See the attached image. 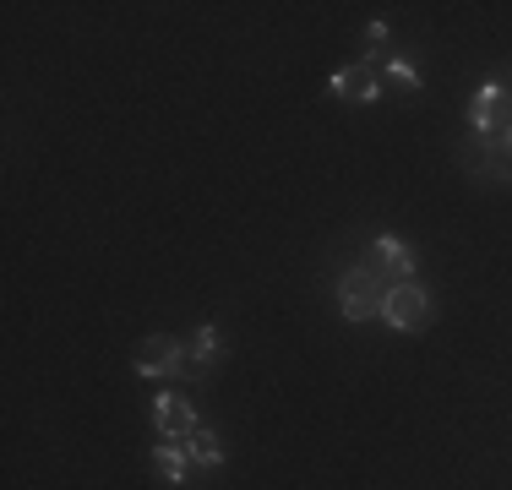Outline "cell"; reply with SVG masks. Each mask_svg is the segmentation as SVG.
Returning a JSON list of instances; mask_svg holds the SVG:
<instances>
[{
  "instance_id": "obj_14",
  "label": "cell",
  "mask_w": 512,
  "mask_h": 490,
  "mask_svg": "<svg viewBox=\"0 0 512 490\" xmlns=\"http://www.w3.org/2000/svg\"><path fill=\"white\" fill-rule=\"evenodd\" d=\"M502 142H507V153H512V126H507V131H502Z\"/></svg>"
},
{
  "instance_id": "obj_10",
  "label": "cell",
  "mask_w": 512,
  "mask_h": 490,
  "mask_svg": "<svg viewBox=\"0 0 512 490\" xmlns=\"http://www.w3.org/2000/svg\"><path fill=\"white\" fill-rule=\"evenodd\" d=\"M474 175L496 180V186H512V153H507V142H502V137L474 142Z\"/></svg>"
},
{
  "instance_id": "obj_7",
  "label": "cell",
  "mask_w": 512,
  "mask_h": 490,
  "mask_svg": "<svg viewBox=\"0 0 512 490\" xmlns=\"http://www.w3.org/2000/svg\"><path fill=\"white\" fill-rule=\"evenodd\" d=\"M365 262H371L387 284H414V273H420V256H414L398 235H387V229L365 245Z\"/></svg>"
},
{
  "instance_id": "obj_3",
  "label": "cell",
  "mask_w": 512,
  "mask_h": 490,
  "mask_svg": "<svg viewBox=\"0 0 512 490\" xmlns=\"http://www.w3.org/2000/svg\"><path fill=\"white\" fill-rule=\"evenodd\" d=\"M382 322L393 327V333H425V327L436 322V294L414 278V284H393L382 300Z\"/></svg>"
},
{
  "instance_id": "obj_6",
  "label": "cell",
  "mask_w": 512,
  "mask_h": 490,
  "mask_svg": "<svg viewBox=\"0 0 512 490\" xmlns=\"http://www.w3.org/2000/svg\"><path fill=\"white\" fill-rule=\"evenodd\" d=\"M148 414H153V431L164 441H186L202 425L197 420V403H191L186 392H175V387H158L153 403H148Z\"/></svg>"
},
{
  "instance_id": "obj_8",
  "label": "cell",
  "mask_w": 512,
  "mask_h": 490,
  "mask_svg": "<svg viewBox=\"0 0 512 490\" xmlns=\"http://www.w3.org/2000/svg\"><path fill=\"white\" fill-rule=\"evenodd\" d=\"M191 349V376H213L218 360H224V333H218V322H202L197 333L186 338Z\"/></svg>"
},
{
  "instance_id": "obj_12",
  "label": "cell",
  "mask_w": 512,
  "mask_h": 490,
  "mask_svg": "<svg viewBox=\"0 0 512 490\" xmlns=\"http://www.w3.org/2000/svg\"><path fill=\"white\" fill-rule=\"evenodd\" d=\"M382 77H393L404 93H420V88H425V77L414 71V60H404V55H387V60H382Z\"/></svg>"
},
{
  "instance_id": "obj_15",
  "label": "cell",
  "mask_w": 512,
  "mask_h": 490,
  "mask_svg": "<svg viewBox=\"0 0 512 490\" xmlns=\"http://www.w3.org/2000/svg\"><path fill=\"white\" fill-rule=\"evenodd\" d=\"M507 126H512V93H507Z\"/></svg>"
},
{
  "instance_id": "obj_2",
  "label": "cell",
  "mask_w": 512,
  "mask_h": 490,
  "mask_svg": "<svg viewBox=\"0 0 512 490\" xmlns=\"http://www.w3.org/2000/svg\"><path fill=\"white\" fill-rule=\"evenodd\" d=\"M131 371H137L142 382H158V387L186 382V376H191V349H186V338H175V333L142 338V343H137V360H131Z\"/></svg>"
},
{
  "instance_id": "obj_5",
  "label": "cell",
  "mask_w": 512,
  "mask_h": 490,
  "mask_svg": "<svg viewBox=\"0 0 512 490\" xmlns=\"http://www.w3.org/2000/svg\"><path fill=\"white\" fill-rule=\"evenodd\" d=\"M327 93L338 98V104H382V66L376 60H349V66H338L333 77H327Z\"/></svg>"
},
{
  "instance_id": "obj_4",
  "label": "cell",
  "mask_w": 512,
  "mask_h": 490,
  "mask_svg": "<svg viewBox=\"0 0 512 490\" xmlns=\"http://www.w3.org/2000/svg\"><path fill=\"white\" fill-rule=\"evenodd\" d=\"M507 82L502 77H485L480 88L469 93V137L474 142H491L507 131Z\"/></svg>"
},
{
  "instance_id": "obj_9",
  "label": "cell",
  "mask_w": 512,
  "mask_h": 490,
  "mask_svg": "<svg viewBox=\"0 0 512 490\" xmlns=\"http://www.w3.org/2000/svg\"><path fill=\"white\" fill-rule=\"evenodd\" d=\"M153 469H158V480L186 485V480H191V452H186V441H164V436H158V441H153Z\"/></svg>"
},
{
  "instance_id": "obj_11",
  "label": "cell",
  "mask_w": 512,
  "mask_h": 490,
  "mask_svg": "<svg viewBox=\"0 0 512 490\" xmlns=\"http://www.w3.org/2000/svg\"><path fill=\"white\" fill-rule=\"evenodd\" d=\"M186 452H191V469H224L229 463V447L213 425H197V431L186 436Z\"/></svg>"
},
{
  "instance_id": "obj_13",
  "label": "cell",
  "mask_w": 512,
  "mask_h": 490,
  "mask_svg": "<svg viewBox=\"0 0 512 490\" xmlns=\"http://www.w3.org/2000/svg\"><path fill=\"white\" fill-rule=\"evenodd\" d=\"M365 44L382 49V44H387V22H371V28H365Z\"/></svg>"
},
{
  "instance_id": "obj_1",
  "label": "cell",
  "mask_w": 512,
  "mask_h": 490,
  "mask_svg": "<svg viewBox=\"0 0 512 490\" xmlns=\"http://www.w3.org/2000/svg\"><path fill=\"white\" fill-rule=\"evenodd\" d=\"M387 278L376 273L371 262H360L355 267H344V273H338V316H344V322H376V316H382V300H387Z\"/></svg>"
}]
</instances>
